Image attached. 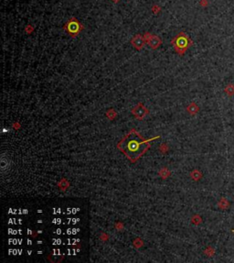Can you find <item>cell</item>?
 I'll list each match as a JSON object with an SVG mask.
<instances>
[{
	"instance_id": "1",
	"label": "cell",
	"mask_w": 234,
	"mask_h": 263,
	"mask_svg": "<svg viewBox=\"0 0 234 263\" xmlns=\"http://www.w3.org/2000/svg\"><path fill=\"white\" fill-rule=\"evenodd\" d=\"M118 148L127 156L129 160L134 162L147 150L149 143L136 130H132L120 141Z\"/></svg>"
},
{
	"instance_id": "2",
	"label": "cell",
	"mask_w": 234,
	"mask_h": 263,
	"mask_svg": "<svg viewBox=\"0 0 234 263\" xmlns=\"http://www.w3.org/2000/svg\"><path fill=\"white\" fill-rule=\"evenodd\" d=\"M191 41L185 32H180L171 41V44L173 45L175 51L179 53L180 55L185 53L187 49L191 45Z\"/></svg>"
},
{
	"instance_id": "3",
	"label": "cell",
	"mask_w": 234,
	"mask_h": 263,
	"mask_svg": "<svg viewBox=\"0 0 234 263\" xmlns=\"http://www.w3.org/2000/svg\"><path fill=\"white\" fill-rule=\"evenodd\" d=\"M83 28V25L76 18H71L63 27L64 31L72 38L78 36L82 31Z\"/></svg>"
},
{
	"instance_id": "4",
	"label": "cell",
	"mask_w": 234,
	"mask_h": 263,
	"mask_svg": "<svg viewBox=\"0 0 234 263\" xmlns=\"http://www.w3.org/2000/svg\"><path fill=\"white\" fill-rule=\"evenodd\" d=\"M144 38L146 39V42L148 43V45L153 49H157L162 43V39L157 35H153V34L149 33V32H146L144 34Z\"/></svg>"
},
{
	"instance_id": "5",
	"label": "cell",
	"mask_w": 234,
	"mask_h": 263,
	"mask_svg": "<svg viewBox=\"0 0 234 263\" xmlns=\"http://www.w3.org/2000/svg\"><path fill=\"white\" fill-rule=\"evenodd\" d=\"M145 43H146V39L144 38V36L140 35V34L134 35L131 39V44L136 49H139V51L142 49V48L145 45Z\"/></svg>"
},
{
	"instance_id": "6",
	"label": "cell",
	"mask_w": 234,
	"mask_h": 263,
	"mask_svg": "<svg viewBox=\"0 0 234 263\" xmlns=\"http://www.w3.org/2000/svg\"><path fill=\"white\" fill-rule=\"evenodd\" d=\"M112 1L113 3H118V2H120V0H112Z\"/></svg>"
}]
</instances>
